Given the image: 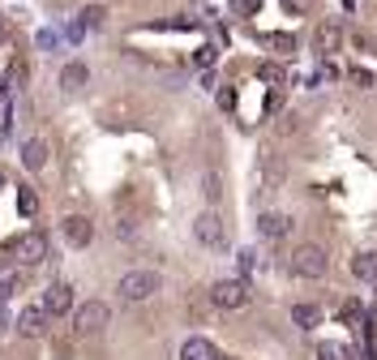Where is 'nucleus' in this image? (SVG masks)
I'll list each match as a JSON object with an SVG mask.
<instances>
[{"instance_id":"f257e3e1","label":"nucleus","mask_w":377,"mask_h":360,"mask_svg":"<svg viewBox=\"0 0 377 360\" xmlns=\"http://www.w3.org/2000/svg\"><path fill=\"white\" fill-rule=\"evenodd\" d=\"M326 270H330V257H326L321 245H300V249L292 253V275H300V279H321Z\"/></svg>"},{"instance_id":"dca6fc26","label":"nucleus","mask_w":377,"mask_h":360,"mask_svg":"<svg viewBox=\"0 0 377 360\" xmlns=\"http://www.w3.org/2000/svg\"><path fill=\"white\" fill-rule=\"evenodd\" d=\"M103 22H108V9H103V5H86V9L78 13V22H73V35H82V31H99Z\"/></svg>"},{"instance_id":"4468645a","label":"nucleus","mask_w":377,"mask_h":360,"mask_svg":"<svg viewBox=\"0 0 377 360\" xmlns=\"http://www.w3.org/2000/svg\"><path fill=\"white\" fill-rule=\"evenodd\" d=\"M351 275L360 283H377V249H365V253L351 257Z\"/></svg>"},{"instance_id":"f8f14e48","label":"nucleus","mask_w":377,"mask_h":360,"mask_svg":"<svg viewBox=\"0 0 377 360\" xmlns=\"http://www.w3.org/2000/svg\"><path fill=\"white\" fill-rule=\"evenodd\" d=\"M17 330L26 334V339H39V334L47 330V313H43V304H35V309H22V318H17Z\"/></svg>"},{"instance_id":"ddd939ff","label":"nucleus","mask_w":377,"mask_h":360,"mask_svg":"<svg viewBox=\"0 0 377 360\" xmlns=\"http://www.w3.org/2000/svg\"><path fill=\"white\" fill-rule=\"evenodd\" d=\"M181 360H219V347L210 339H197V334H193V339L181 343Z\"/></svg>"},{"instance_id":"6ab92c4d","label":"nucleus","mask_w":377,"mask_h":360,"mask_svg":"<svg viewBox=\"0 0 377 360\" xmlns=\"http://www.w3.org/2000/svg\"><path fill=\"white\" fill-rule=\"evenodd\" d=\"M13 292H17V262L0 257V300H9Z\"/></svg>"},{"instance_id":"412c9836","label":"nucleus","mask_w":377,"mask_h":360,"mask_svg":"<svg viewBox=\"0 0 377 360\" xmlns=\"http://www.w3.org/2000/svg\"><path fill=\"white\" fill-rule=\"evenodd\" d=\"M317 360H356V352L339 343H317Z\"/></svg>"},{"instance_id":"9d476101","label":"nucleus","mask_w":377,"mask_h":360,"mask_svg":"<svg viewBox=\"0 0 377 360\" xmlns=\"http://www.w3.org/2000/svg\"><path fill=\"white\" fill-rule=\"evenodd\" d=\"M339 43H343L339 22H321L317 31H313V51H317V56H330V51H339Z\"/></svg>"},{"instance_id":"cd10ccee","label":"nucleus","mask_w":377,"mask_h":360,"mask_svg":"<svg viewBox=\"0 0 377 360\" xmlns=\"http://www.w3.org/2000/svg\"><path fill=\"white\" fill-rule=\"evenodd\" d=\"M283 9H287V13H305L309 0H283Z\"/></svg>"},{"instance_id":"4be33fe9","label":"nucleus","mask_w":377,"mask_h":360,"mask_svg":"<svg viewBox=\"0 0 377 360\" xmlns=\"http://www.w3.org/2000/svg\"><path fill=\"white\" fill-rule=\"evenodd\" d=\"M202 193H206V202H219V193H223L219 172H206V176H202Z\"/></svg>"},{"instance_id":"0eeeda50","label":"nucleus","mask_w":377,"mask_h":360,"mask_svg":"<svg viewBox=\"0 0 377 360\" xmlns=\"http://www.w3.org/2000/svg\"><path fill=\"white\" fill-rule=\"evenodd\" d=\"M279 185H283V159L274 150H266L258 163V193H274Z\"/></svg>"},{"instance_id":"a878e982","label":"nucleus","mask_w":377,"mask_h":360,"mask_svg":"<svg viewBox=\"0 0 377 360\" xmlns=\"http://www.w3.org/2000/svg\"><path fill=\"white\" fill-rule=\"evenodd\" d=\"M351 82H356V86H373V73L369 69H351Z\"/></svg>"},{"instance_id":"9b49d317","label":"nucleus","mask_w":377,"mask_h":360,"mask_svg":"<svg viewBox=\"0 0 377 360\" xmlns=\"http://www.w3.org/2000/svg\"><path fill=\"white\" fill-rule=\"evenodd\" d=\"M258 231H262L266 240H283L287 231H292V219L279 215V211H262V215H258Z\"/></svg>"},{"instance_id":"393cba45","label":"nucleus","mask_w":377,"mask_h":360,"mask_svg":"<svg viewBox=\"0 0 377 360\" xmlns=\"http://www.w3.org/2000/svg\"><path fill=\"white\" fill-rule=\"evenodd\" d=\"M258 77H266V82H283V69H279V65H262Z\"/></svg>"},{"instance_id":"a211bd4d","label":"nucleus","mask_w":377,"mask_h":360,"mask_svg":"<svg viewBox=\"0 0 377 360\" xmlns=\"http://www.w3.org/2000/svg\"><path fill=\"white\" fill-rule=\"evenodd\" d=\"M292 322H296L300 330H313V326L321 322V309H317V304H305V300H300V304H292Z\"/></svg>"},{"instance_id":"39448f33","label":"nucleus","mask_w":377,"mask_h":360,"mask_svg":"<svg viewBox=\"0 0 377 360\" xmlns=\"http://www.w3.org/2000/svg\"><path fill=\"white\" fill-rule=\"evenodd\" d=\"M108 322H112V309L103 300H86V304H78V313H73V326L82 334H99Z\"/></svg>"},{"instance_id":"1a4fd4ad","label":"nucleus","mask_w":377,"mask_h":360,"mask_svg":"<svg viewBox=\"0 0 377 360\" xmlns=\"http://www.w3.org/2000/svg\"><path fill=\"white\" fill-rule=\"evenodd\" d=\"M60 231H65V240H69L73 249H86V245L94 240V223H90L86 215H69V219L60 223Z\"/></svg>"},{"instance_id":"bb28decb","label":"nucleus","mask_w":377,"mask_h":360,"mask_svg":"<svg viewBox=\"0 0 377 360\" xmlns=\"http://www.w3.org/2000/svg\"><path fill=\"white\" fill-rule=\"evenodd\" d=\"M253 262H258V253H249V249H244V253H240V279L253 270Z\"/></svg>"},{"instance_id":"5701e85b","label":"nucleus","mask_w":377,"mask_h":360,"mask_svg":"<svg viewBox=\"0 0 377 360\" xmlns=\"http://www.w3.org/2000/svg\"><path fill=\"white\" fill-rule=\"evenodd\" d=\"M258 9H262V0H232L236 17H258Z\"/></svg>"},{"instance_id":"2eb2a0df","label":"nucleus","mask_w":377,"mask_h":360,"mask_svg":"<svg viewBox=\"0 0 377 360\" xmlns=\"http://www.w3.org/2000/svg\"><path fill=\"white\" fill-rule=\"evenodd\" d=\"M22 163H26L31 172H43V167H47V142H43V138H31L26 146H22Z\"/></svg>"},{"instance_id":"6e6552de","label":"nucleus","mask_w":377,"mask_h":360,"mask_svg":"<svg viewBox=\"0 0 377 360\" xmlns=\"http://www.w3.org/2000/svg\"><path fill=\"white\" fill-rule=\"evenodd\" d=\"M69 309H73V288L69 283H52V288L43 292V313L47 318H65Z\"/></svg>"},{"instance_id":"7c9ffc66","label":"nucleus","mask_w":377,"mask_h":360,"mask_svg":"<svg viewBox=\"0 0 377 360\" xmlns=\"http://www.w3.org/2000/svg\"><path fill=\"white\" fill-rule=\"evenodd\" d=\"M0 99H5V82H0Z\"/></svg>"},{"instance_id":"423d86ee","label":"nucleus","mask_w":377,"mask_h":360,"mask_svg":"<svg viewBox=\"0 0 377 360\" xmlns=\"http://www.w3.org/2000/svg\"><path fill=\"white\" fill-rule=\"evenodd\" d=\"M193 236L202 240L206 249H223V240H228V227H223V215H215V211H202L193 219Z\"/></svg>"},{"instance_id":"b1692460","label":"nucleus","mask_w":377,"mask_h":360,"mask_svg":"<svg viewBox=\"0 0 377 360\" xmlns=\"http://www.w3.org/2000/svg\"><path fill=\"white\" fill-rule=\"evenodd\" d=\"M266 47H279V51H296V39L292 35H262Z\"/></svg>"},{"instance_id":"f03ea898","label":"nucleus","mask_w":377,"mask_h":360,"mask_svg":"<svg viewBox=\"0 0 377 360\" xmlns=\"http://www.w3.org/2000/svg\"><path fill=\"white\" fill-rule=\"evenodd\" d=\"M9 253L17 257L22 266H39L43 257H47V236H43L39 227H31V231H22V236L9 240Z\"/></svg>"},{"instance_id":"c756f323","label":"nucleus","mask_w":377,"mask_h":360,"mask_svg":"<svg viewBox=\"0 0 377 360\" xmlns=\"http://www.w3.org/2000/svg\"><path fill=\"white\" fill-rule=\"evenodd\" d=\"M0 39H5V17H0Z\"/></svg>"},{"instance_id":"c85d7f7f","label":"nucleus","mask_w":377,"mask_h":360,"mask_svg":"<svg viewBox=\"0 0 377 360\" xmlns=\"http://www.w3.org/2000/svg\"><path fill=\"white\" fill-rule=\"evenodd\" d=\"M210 60H215V47H202V51H197V65H202V69H206Z\"/></svg>"},{"instance_id":"f3484780","label":"nucleus","mask_w":377,"mask_h":360,"mask_svg":"<svg viewBox=\"0 0 377 360\" xmlns=\"http://www.w3.org/2000/svg\"><path fill=\"white\" fill-rule=\"evenodd\" d=\"M86 82H90V69H86L82 60H69V65L60 69V86H65V90H82Z\"/></svg>"},{"instance_id":"7ed1b4c3","label":"nucleus","mask_w":377,"mask_h":360,"mask_svg":"<svg viewBox=\"0 0 377 360\" xmlns=\"http://www.w3.org/2000/svg\"><path fill=\"white\" fill-rule=\"evenodd\" d=\"M210 300L219 309H244L249 300H253V288H249V279H219L210 288Z\"/></svg>"},{"instance_id":"2f4dec72","label":"nucleus","mask_w":377,"mask_h":360,"mask_svg":"<svg viewBox=\"0 0 377 360\" xmlns=\"http://www.w3.org/2000/svg\"><path fill=\"white\" fill-rule=\"evenodd\" d=\"M0 180H5V176H0Z\"/></svg>"},{"instance_id":"20e7f679","label":"nucleus","mask_w":377,"mask_h":360,"mask_svg":"<svg viewBox=\"0 0 377 360\" xmlns=\"http://www.w3.org/2000/svg\"><path fill=\"white\" fill-rule=\"evenodd\" d=\"M159 292V275L155 270H129L120 279V300H129V304H137V300H150Z\"/></svg>"},{"instance_id":"aec40b11","label":"nucleus","mask_w":377,"mask_h":360,"mask_svg":"<svg viewBox=\"0 0 377 360\" xmlns=\"http://www.w3.org/2000/svg\"><path fill=\"white\" fill-rule=\"evenodd\" d=\"M17 211L26 215V219H31V215H39V193L22 185V189H17Z\"/></svg>"}]
</instances>
